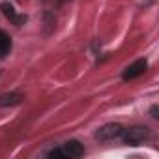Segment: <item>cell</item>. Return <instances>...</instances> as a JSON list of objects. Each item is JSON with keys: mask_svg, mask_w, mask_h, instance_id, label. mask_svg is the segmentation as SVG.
<instances>
[{"mask_svg": "<svg viewBox=\"0 0 159 159\" xmlns=\"http://www.w3.org/2000/svg\"><path fill=\"white\" fill-rule=\"evenodd\" d=\"M120 137L124 139L125 144H129V146H137V144L144 142L146 139H150V131H148L146 127H142V125H135V127L124 129Z\"/></svg>", "mask_w": 159, "mask_h": 159, "instance_id": "obj_1", "label": "cell"}, {"mask_svg": "<svg viewBox=\"0 0 159 159\" xmlns=\"http://www.w3.org/2000/svg\"><path fill=\"white\" fill-rule=\"evenodd\" d=\"M122 131H124V127L120 124H107V125L98 129L96 139H99V140H114V139H118L122 135Z\"/></svg>", "mask_w": 159, "mask_h": 159, "instance_id": "obj_2", "label": "cell"}, {"mask_svg": "<svg viewBox=\"0 0 159 159\" xmlns=\"http://www.w3.org/2000/svg\"><path fill=\"white\" fill-rule=\"evenodd\" d=\"M146 67H148V62H146V60H137V62H133L131 66L125 67V71H124V79H125V81L137 79L139 75H142V73L146 71Z\"/></svg>", "mask_w": 159, "mask_h": 159, "instance_id": "obj_3", "label": "cell"}, {"mask_svg": "<svg viewBox=\"0 0 159 159\" xmlns=\"http://www.w3.org/2000/svg\"><path fill=\"white\" fill-rule=\"evenodd\" d=\"M64 153H66V157H83L84 155V146L79 140H67L64 144Z\"/></svg>", "mask_w": 159, "mask_h": 159, "instance_id": "obj_4", "label": "cell"}, {"mask_svg": "<svg viewBox=\"0 0 159 159\" xmlns=\"http://www.w3.org/2000/svg\"><path fill=\"white\" fill-rule=\"evenodd\" d=\"M0 10H2L4 17H6V19H10L11 23H15V25H23V23H25V17L17 15V13H15V8H13L11 4H8V2H2V4H0Z\"/></svg>", "mask_w": 159, "mask_h": 159, "instance_id": "obj_5", "label": "cell"}, {"mask_svg": "<svg viewBox=\"0 0 159 159\" xmlns=\"http://www.w3.org/2000/svg\"><path fill=\"white\" fill-rule=\"evenodd\" d=\"M10 49H11V39H10V36H8L6 32L0 30V56L8 54Z\"/></svg>", "mask_w": 159, "mask_h": 159, "instance_id": "obj_6", "label": "cell"}, {"mask_svg": "<svg viewBox=\"0 0 159 159\" xmlns=\"http://www.w3.org/2000/svg\"><path fill=\"white\" fill-rule=\"evenodd\" d=\"M17 103H21V96H17V94L4 96L2 101H0V105H17Z\"/></svg>", "mask_w": 159, "mask_h": 159, "instance_id": "obj_7", "label": "cell"}, {"mask_svg": "<svg viewBox=\"0 0 159 159\" xmlns=\"http://www.w3.org/2000/svg\"><path fill=\"white\" fill-rule=\"evenodd\" d=\"M49 157L64 159V157H66V153H64V150H60V148H54V150H51V152H49Z\"/></svg>", "mask_w": 159, "mask_h": 159, "instance_id": "obj_8", "label": "cell"}, {"mask_svg": "<svg viewBox=\"0 0 159 159\" xmlns=\"http://www.w3.org/2000/svg\"><path fill=\"white\" fill-rule=\"evenodd\" d=\"M152 116H153V118L159 116V114H157V107H152Z\"/></svg>", "mask_w": 159, "mask_h": 159, "instance_id": "obj_9", "label": "cell"}]
</instances>
